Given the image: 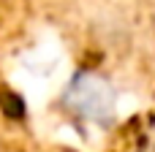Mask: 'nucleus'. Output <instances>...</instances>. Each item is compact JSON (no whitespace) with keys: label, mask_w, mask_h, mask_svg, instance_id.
Here are the masks:
<instances>
[{"label":"nucleus","mask_w":155,"mask_h":152,"mask_svg":"<svg viewBox=\"0 0 155 152\" xmlns=\"http://www.w3.org/2000/svg\"><path fill=\"white\" fill-rule=\"evenodd\" d=\"M63 106L68 114L84 122H109L117 109V90L106 76L95 71H82L68 82L63 92Z\"/></svg>","instance_id":"f257e3e1"}]
</instances>
